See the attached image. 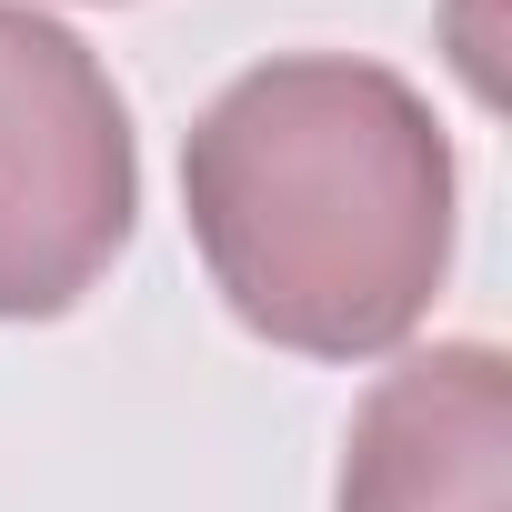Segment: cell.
Segmentation results:
<instances>
[{
    "instance_id": "obj_3",
    "label": "cell",
    "mask_w": 512,
    "mask_h": 512,
    "mask_svg": "<svg viewBox=\"0 0 512 512\" xmlns=\"http://www.w3.org/2000/svg\"><path fill=\"white\" fill-rule=\"evenodd\" d=\"M332 512H512V362L492 342L392 362L342 432Z\"/></svg>"
},
{
    "instance_id": "obj_1",
    "label": "cell",
    "mask_w": 512,
    "mask_h": 512,
    "mask_svg": "<svg viewBox=\"0 0 512 512\" xmlns=\"http://www.w3.org/2000/svg\"><path fill=\"white\" fill-rule=\"evenodd\" d=\"M442 111L352 51L251 61L181 141V211L241 332L302 362L402 352L452 272Z\"/></svg>"
},
{
    "instance_id": "obj_2",
    "label": "cell",
    "mask_w": 512,
    "mask_h": 512,
    "mask_svg": "<svg viewBox=\"0 0 512 512\" xmlns=\"http://www.w3.org/2000/svg\"><path fill=\"white\" fill-rule=\"evenodd\" d=\"M141 221L131 101L81 31L0 0V322L71 312Z\"/></svg>"
}]
</instances>
